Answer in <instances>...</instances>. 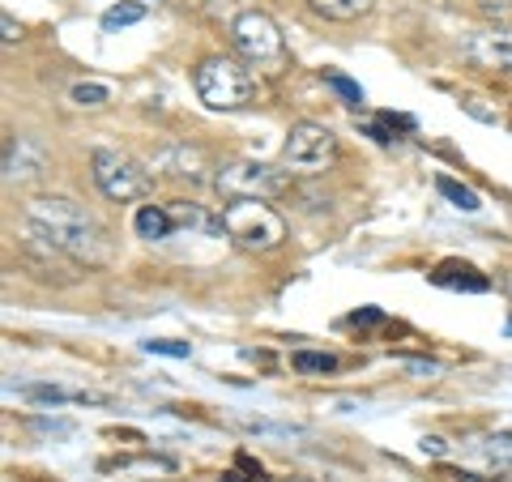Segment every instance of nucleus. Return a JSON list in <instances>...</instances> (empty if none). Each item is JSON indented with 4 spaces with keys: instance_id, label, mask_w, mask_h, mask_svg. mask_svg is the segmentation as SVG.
<instances>
[{
    "instance_id": "9b49d317",
    "label": "nucleus",
    "mask_w": 512,
    "mask_h": 482,
    "mask_svg": "<svg viewBox=\"0 0 512 482\" xmlns=\"http://www.w3.org/2000/svg\"><path fill=\"white\" fill-rule=\"evenodd\" d=\"M47 171V150L30 137H5V180H39Z\"/></svg>"
},
{
    "instance_id": "4be33fe9",
    "label": "nucleus",
    "mask_w": 512,
    "mask_h": 482,
    "mask_svg": "<svg viewBox=\"0 0 512 482\" xmlns=\"http://www.w3.org/2000/svg\"><path fill=\"white\" fill-rule=\"evenodd\" d=\"M478 13L495 26H508L512 22V0H478Z\"/></svg>"
},
{
    "instance_id": "f03ea898",
    "label": "nucleus",
    "mask_w": 512,
    "mask_h": 482,
    "mask_svg": "<svg viewBox=\"0 0 512 482\" xmlns=\"http://www.w3.org/2000/svg\"><path fill=\"white\" fill-rule=\"evenodd\" d=\"M218 222H222V235H227L235 248H244V252H274L286 239L282 214L261 197L227 201L222 205V214H218Z\"/></svg>"
},
{
    "instance_id": "0eeeda50",
    "label": "nucleus",
    "mask_w": 512,
    "mask_h": 482,
    "mask_svg": "<svg viewBox=\"0 0 512 482\" xmlns=\"http://www.w3.org/2000/svg\"><path fill=\"white\" fill-rule=\"evenodd\" d=\"M333 158H338V137H333V128L316 124V120L291 124V133H286V146H282V167L286 171L316 175V171H325Z\"/></svg>"
},
{
    "instance_id": "f8f14e48",
    "label": "nucleus",
    "mask_w": 512,
    "mask_h": 482,
    "mask_svg": "<svg viewBox=\"0 0 512 482\" xmlns=\"http://www.w3.org/2000/svg\"><path fill=\"white\" fill-rule=\"evenodd\" d=\"M22 397L35 401V406H107L103 393L60 389V384H22Z\"/></svg>"
},
{
    "instance_id": "6e6552de",
    "label": "nucleus",
    "mask_w": 512,
    "mask_h": 482,
    "mask_svg": "<svg viewBox=\"0 0 512 482\" xmlns=\"http://www.w3.org/2000/svg\"><path fill=\"white\" fill-rule=\"evenodd\" d=\"M150 171L167 175V180H188V184H201L210 180V171H218L210 163V154L201 146H188V141H171V146H158L150 154Z\"/></svg>"
},
{
    "instance_id": "cd10ccee",
    "label": "nucleus",
    "mask_w": 512,
    "mask_h": 482,
    "mask_svg": "<svg viewBox=\"0 0 512 482\" xmlns=\"http://www.w3.org/2000/svg\"><path fill=\"white\" fill-rule=\"evenodd\" d=\"M227 482H256V478H239V474H227Z\"/></svg>"
},
{
    "instance_id": "393cba45",
    "label": "nucleus",
    "mask_w": 512,
    "mask_h": 482,
    "mask_svg": "<svg viewBox=\"0 0 512 482\" xmlns=\"http://www.w3.org/2000/svg\"><path fill=\"white\" fill-rule=\"evenodd\" d=\"M0 26H5V35H0V39H5V47H13V43H18V39H22V26H18V22H13V18H9V13H5V18H0Z\"/></svg>"
},
{
    "instance_id": "1a4fd4ad",
    "label": "nucleus",
    "mask_w": 512,
    "mask_h": 482,
    "mask_svg": "<svg viewBox=\"0 0 512 482\" xmlns=\"http://www.w3.org/2000/svg\"><path fill=\"white\" fill-rule=\"evenodd\" d=\"M18 261L30 269V278H39V282H52V286H69L77 273H73V256H64L60 248H52V244H43V239H35L30 235L26 244H22V252H18Z\"/></svg>"
},
{
    "instance_id": "2eb2a0df",
    "label": "nucleus",
    "mask_w": 512,
    "mask_h": 482,
    "mask_svg": "<svg viewBox=\"0 0 512 482\" xmlns=\"http://www.w3.org/2000/svg\"><path fill=\"white\" fill-rule=\"evenodd\" d=\"M291 367L299 376H329V372H338V367H342V359L329 355V350H295Z\"/></svg>"
},
{
    "instance_id": "4468645a",
    "label": "nucleus",
    "mask_w": 512,
    "mask_h": 482,
    "mask_svg": "<svg viewBox=\"0 0 512 482\" xmlns=\"http://www.w3.org/2000/svg\"><path fill=\"white\" fill-rule=\"evenodd\" d=\"M133 231L154 244V239H167L175 231V218H171V210H163V205H141L133 214Z\"/></svg>"
},
{
    "instance_id": "39448f33",
    "label": "nucleus",
    "mask_w": 512,
    "mask_h": 482,
    "mask_svg": "<svg viewBox=\"0 0 512 482\" xmlns=\"http://www.w3.org/2000/svg\"><path fill=\"white\" fill-rule=\"evenodd\" d=\"M214 188L227 201H239V197L274 201V197H282V192L291 188V175L278 171V167H269V163H256V158H231V163L218 167Z\"/></svg>"
},
{
    "instance_id": "f3484780",
    "label": "nucleus",
    "mask_w": 512,
    "mask_h": 482,
    "mask_svg": "<svg viewBox=\"0 0 512 482\" xmlns=\"http://www.w3.org/2000/svg\"><path fill=\"white\" fill-rule=\"evenodd\" d=\"M436 188H440V197H444L448 205H457L461 214H478V210H483L478 192H474V188H466V184H457V180H448V175H440Z\"/></svg>"
},
{
    "instance_id": "b1692460",
    "label": "nucleus",
    "mask_w": 512,
    "mask_h": 482,
    "mask_svg": "<svg viewBox=\"0 0 512 482\" xmlns=\"http://www.w3.org/2000/svg\"><path fill=\"white\" fill-rule=\"evenodd\" d=\"M461 107H466L474 120H483V124H495V111H491V107H483V99H474V94H466V99H461Z\"/></svg>"
},
{
    "instance_id": "a211bd4d",
    "label": "nucleus",
    "mask_w": 512,
    "mask_h": 482,
    "mask_svg": "<svg viewBox=\"0 0 512 482\" xmlns=\"http://www.w3.org/2000/svg\"><path fill=\"white\" fill-rule=\"evenodd\" d=\"M141 18H146V5H141V0H120V5H111L103 13V26L107 30H120V26H133Z\"/></svg>"
},
{
    "instance_id": "f257e3e1",
    "label": "nucleus",
    "mask_w": 512,
    "mask_h": 482,
    "mask_svg": "<svg viewBox=\"0 0 512 482\" xmlns=\"http://www.w3.org/2000/svg\"><path fill=\"white\" fill-rule=\"evenodd\" d=\"M26 231L43 239V244L60 248L64 256H73L77 265L99 269L111 261V235L86 205H77L69 197H35L26 201Z\"/></svg>"
},
{
    "instance_id": "412c9836",
    "label": "nucleus",
    "mask_w": 512,
    "mask_h": 482,
    "mask_svg": "<svg viewBox=\"0 0 512 482\" xmlns=\"http://www.w3.org/2000/svg\"><path fill=\"white\" fill-rule=\"evenodd\" d=\"M146 350L150 355H167V359H192V342H175V337H150Z\"/></svg>"
},
{
    "instance_id": "7ed1b4c3",
    "label": "nucleus",
    "mask_w": 512,
    "mask_h": 482,
    "mask_svg": "<svg viewBox=\"0 0 512 482\" xmlns=\"http://www.w3.org/2000/svg\"><path fill=\"white\" fill-rule=\"evenodd\" d=\"M192 86L210 111H244L256 103V77L235 56H205L192 73Z\"/></svg>"
},
{
    "instance_id": "423d86ee",
    "label": "nucleus",
    "mask_w": 512,
    "mask_h": 482,
    "mask_svg": "<svg viewBox=\"0 0 512 482\" xmlns=\"http://www.w3.org/2000/svg\"><path fill=\"white\" fill-rule=\"evenodd\" d=\"M90 175H94V184H99V192L107 201H141L150 192V171L133 163L128 154L120 150H94L90 154Z\"/></svg>"
},
{
    "instance_id": "6ab92c4d",
    "label": "nucleus",
    "mask_w": 512,
    "mask_h": 482,
    "mask_svg": "<svg viewBox=\"0 0 512 482\" xmlns=\"http://www.w3.org/2000/svg\"><path fill=\"white\" fill-rule=\"evenodd\" d=\"M483 453H487V461L495 465V470H512V431H495V436H487Z\"/></svg>"
},
{
    "instance_id": "9d476101",
    "label": "nucleus",
    "mask_w": 512,
    "mask_h": 482,
    "mask_svg": "<svg viewBox=\"0 0 512 482\" xmlns=\"http://www.w3.org/2000/svg\"><path fill=\"white\" fill-rule=\"evenodd\" d=\"M466 56L478 64V69H508L512 73V30L508 26H491L478 30L466 43Z\"/></svg>"
},
{
    "instance_id": "ddd939ff",
    "label": "nucleus",
    "mask_w": 512,
    "mask_h": 482,
    "mask_svg": "<svg viewBox=\"0 0 512 482\" xmlns=\"http://www.w3.org/2000/svg\"><path fill=\"white\" fill-rule=\"evenodd\" d=\"M431 282L448 286V291H470V295H483L487 286H491L483 273H478L474 265H466V261H444L436 273H431Z\"/></svg>"
},
{
    "instance_id": "aec40b11",
    "label": "nucleus",
    "mask_w": 512,
    "mask_h": 482,
    "mask_svg": "<svg viewBox=\"0 0 512 482\" xmlns=\"http://www.w3.org/2000/svg\"><path fill=\"white\" fill-rule=\"evenodd\" d=\"M111 99V90L103 86V82H77L73 90H69V103L73 107H103Z\"/></svg>"
},
{
    "instance_id": "20e7f679",
    "label": "nucleus",
    "mask_w": 512,
    "mask_h": 482,
    "mask_svg": "<svg viewBox=\"0 0 512 482\" xmlns=\"http://www.w3.org/2000/svg\"><path fill=\"white\" fill-rule=\"evenodd\" d=\"M231 47L256 69H278L286 60V39H282V26L269 18L261 9H244L239 18L231 22Z\"/></svg>"
},
{
    "instance_id": "bb28decb",
    "label": "nucleus",
    "mask_w": 512,
    "mask_h": 482,
    "mask_svg": "<svg viewBox=\"0 0 512 482\" xmlns=\"http://www.w3.org/2000/svg\"><path fill=\"white\" fill-rule=\"evenodd\" d=\"M402 367H410L419 376H436V363H427V359H402Z\"/></svg>"
},
{
    "instance_id": "5701e85b",
    "label": "nucleus",
    "mask_w": 512,
    "mask_h": 482,
    "mask_svg": "<svg viewBox=\"0 0 512 482\" xmlns=\"http://www.w3.org/2000/svg\"><path fill=\"white\" fill-rule=\"evenodd\" d=\"M329 86L338 90V94H342V99H346L350 107H359V103H363V90H359L355 82H350V77H342V73H329Z\"/></svg>"
},
{
    "instance_id": "dca6fc26",
    "label": "nucleus",
    "mask_w": 512,
    "mask_h": 482,
    "mask_svg": "<svg viewBox=\"0 0 512 482\" xmlns=\"http://www.w3.org/2000/svg\"><path fill=\"white\" fill-rule=\"evenodd\" d=\"M308 5H312V13H320V18H329V22H355L372 9V0H308Z\"/></svg>"
},
{
    "instance_id": "a878e982",
    "label": "nucleus",
    "mask_w": 512,
    "mask_h": 482,
    "mask_svg": "<svg viewBox=\"0 0 512 482\" xmlns=\"http://www.w3.org/2000/svg\"><path fill=\"white\" fill-rule=\"evenodd\" d=\"M423 453H427V457H444L448 444H444L440 436H423Z\"/></svg>"
}]
</instances>
